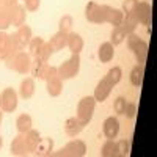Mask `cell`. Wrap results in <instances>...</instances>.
Listing matches in <instances>:
<instances>
[{"instance_id": "1", "label": "cell", "mask_w": 157, "mask_h": 157, "mask_svg": "<svg viewBox=\"0 0 157 157\" xmlns=\"http://www.w3.org/2000/svg\"><path fill=\"white\" fill-rule=\"evenodd\" d=\"M6 68L8 69H13L19 74H27L30 72V66H32V57L30 54H25L24 50H19L16 52L14 55L8 57L6 60Z\"/></svg>"}, {"instance_id": "2", "label": "cell", "mask_w": 157, "mask_h": 157, "mask_svg": "<svg viewBox=\"0 0 157 157\" xmlns=\"http://www.w3.org/2000/svg\"><path fill=\"white\" fill-rule=\"evenodd\" d=\"M127 36V47L134 52V55L137 57V61L145 66L146 58H148V43L145 39H141L135 33H129Z\"/></svg>"}, {"instance_id": "3", "label": "cell", "mask_w": 157, "mask_h": 157, "mask_svg": "<svg viewBox=\"0 0 157 157\" xmlns=\"http://www.w3.org/2000/svg\"><path fill=\"white\" fill-rule=\"evenodd\" d=\"M94 107H96L94 96H85V98H82L80 101H78V104H77V118L85 126L91 121V118H93Z\"/></svg>"}, {"instance_id": "4", "label": "cell", "mask_w": 157, "mask_h": 157, "mask_svg": "<svg viewBox=\"0 0 157 157\" xmlns=\"http://www.w3.org/2000/svg\"><path fill=\"white\" fill-rule=\"evenodd\" d=\"M57 69L61 80H68V78L75 77L80 71V57H78V54H72V57L68 61L61 63Z\"/></svg>"}, {"instance_id": "5", "label": "cell", "mask_w": 157, "mask_h": 157, "mask_svg": "<svg viewBox=\"0 0 157 157\" xmlns=\"http://www.w3.org/2000/svg\"><path fill=\"white\" fill-rule=\"evenodd\" d=\"M44 80L47 82V93L52 96V98H57L61 94L63 91V80L58 75V69L55 66H49V71H47V75Z\"/></svg>"}, {"instance_id": "6", "label": "cell", "mask_w": 157, "mask_h": 157, "mask_svg": "<svg viewBox=\"0 0 157 157\" xmlns=\"http://www.w3.org/2000/svg\"><path fill=\"white\" fill-rule=\"evenodd\" d=\"M86 154V145L82 140H72L68 145H64L55 155L58 157H82Z\"/></svg>"}, {"instance_id": "7", "label": "cell", "mask_w": 157, "mask_h": 157, "mask_svg": "<svg viewBox=\"0 0 157 157\" xmlns=\"http://www.w3.org/2000/svg\"><path fill=\"white\" fill-rule=\"evenodd\" d=\"M105 13H107V5H99L96 2H88L85 8V16L88 22H93V24L105 22Z\"/></svg>"}, {"instance_id": "8", "label": "cell", "mask_w": 157, "mask_h": 157, "mask_svg": "<svg viewBox=\"0 0 157 157\" xmlns=\"http://www.w3.org/2000/svg\"><path fill=\"white\" fill-rule=\"evenodd\" d=\"M21 49L17 47L16 41L11 38V35L5 33L3 30H0V58L6 60L8 57L14 55L16 52H19Z\"/></svg>"}, {"instance_id": "9", "label": "cell", "mask_w": 157, "mask_h": 157, "mask_svg": "<svg viewBox=\"0 0 157 157\" xmlns=\"http://www.w3.org/2000/svg\"><path fill=\"white\" fill-rule=\"evenodd\" d=\"M17 109V93L13 88H5L0 93V110L11 113Z\"/></svg>"}, {"instance_id": "10", "label": "cell", "mask_w": 157, "mask_h": 157, "mask_svg": "<svg viewBox=\"0 0 157 157\" xmlns=\"http://www.w3.org/2000/svg\"><path fill=\"white\" fill-rule=\"evenodd\" d=\"M113 86H115V83L109 78V75L102 77L99 80V83L96 85V88H94V99H96V102H104L110 96Z\"/></svg>"}, {"instance_id": "11", "label": "cell", "mask_w": 157, "mask_h": 157, "mask_svg": "<svg viewBox=\"0 0 157 157\" xmlns=\"http://www.w3.org/2000/svg\"><path fill=\"white\" fill-rule=\"evenodd\" d=\"M11 38L16 41L17 47L22 50L25 46H29V43L32 41V29L29 27V25H21V27H17V32L14 35H11Z\"/></svg>"}, {"instance_id": "12", "label": "cell", "mask_w": 157, "mask_h": 157, "mask_svg": "<svg viewBox=\"0 0 157 157\" xmlns=\"http://www.w3.org/2000/svg\"><path fill=\"white\" fill-rule=\"evenodd\" d=\"M151 5L148 2H140L137 5V11H135V14H137V21L141 24V25H146V27H149L151 25Z\"/></svg>"}, {"instance_id": "13", "label": "cell", "mask_w": 157, "mask_h": 157, "mask_svg": "<svg viewBox=\"0 0 157 157\" xmlns=\"http://www.w3.org/2000/svg\"><path fill=\"white\" fill-rule=\"evenodd\" d=\"M49 66H50V64L47 61H43L41 58L35 57V60L32 61V66H30V72H32L33 77L43 78V80H44L46 75H47V71H49Z\"/></svg>"}, {"instance_id": "14", "label": "cell", "mask_w": 157, "mask_h": 157, "mask_svg": "<svg viewBox=\"0 0 157 157\" xmlns=\"http://www.w3.org/2000/svg\"><path fill=\"white\" fill-rule=\"evenodd\" d=\"M104 135H105V138H116L118 137V132H120V121L116 120L115 116H109L105 121H104Z\"/></svg>"}, {"instance_id": "15", "label": "cell", "mask_w": 157, "mask_h": 157, "mask_svg": "<svg viewBox=\"0 0 157 157\" xmlns=\"http://www.w3.org/2000/svg\"><path fill=\"white\" fill-rule=\"evenodd\" d=\"M29 154L27 143H25V134H19L11 141V155H25Z\"/></svg>"}, {"instance_id": "16", "label": "cell", "mask_w": 157, "mask_h": 157, "mask_svg": "<svg viewBox=\"0 0 157 157\" xmlns=\"http://www.w3.org/2000/svg\"><path fill=\"white\" fill-rule=\"evenodd\" d=\"M83 127H85V124L78 120L77 116H74V118L66 120V123H64V132H66L69 137H77L83 130Z\"/></svg>"}, {"instance_id": "17", "label": "cell", "mask_w": 157, "mask_h": 157, "mask_svg": "<svg viewBox=\"0 0 157 157\" xmlns=\"http://www.w3.org/2000/svg\"><path fill=\"white\" fill-rule=\"evenodd\" d=\"M10 14H11V25L14 27H21L25 24V6L22 5H14L13 8H10Z\"/></svg>"}, {"instance_id": "18", "label": "cell", "mask_w": 157, "mask_h": 157, "mask_svg": "<svg viewBox=\"0 0 157 157\" xmlns=\"http://www.w3.org/2000/svg\"><path fill=\"white\" fill-rule=\"evenodd\" d=\"M137 11V10H135ZM135 11L134 13H126L124 17H123V22H121V29L124 30L126 35L129 33H134L135 29L138 27V21H137V14H135Z\"/></svg>"}, {"instance_id": "19", "label": "cell", "mask_w": 157, "mask_h": 157, "mask_svg": "<svg viewBox=\"0 0 157 157\" xmlns=\"http://www.w3.org/2000/svg\"><path fill=\"white\" fill-rule=\"evenodd\" d=\"M49 44L52 46L54 52H60V50H63L64 47L68 46V33H64V32H60V30H58L54 36L50 38Z\"/></svg>"}, {"instance_id": "20", "label": "cell", "mask_w": 157, "mask_h": 157, "mask_svg": "<svg viewBox=\"0 0 157 157\" xmlns=\"http://www.w3.org/2000/svg\"><path fill=\"white\" fill-rule=\"evenodd\" d=\"M123 17H124V13L118 8H113V6H109L107 5V13H105V22L112 24L113 27L116 25H121L123 22Z\"/></svg>"}, {"instance_id": "21", "label": "cell", "mask_w": 157, "mask_h": 157, "mask_svg": "<svg viewBox=\"0 0 157 157\" xmlns=\"http://www.w3.org/2000/svg\"><path fill=\"white\" fill-rule=\"evenodd\" d=\"M68 47L72 54H80L82 49H83V39L78 33H68Z\"/></svg>"}, {"instance_id": "22", "label": "cell", "mask_w": 157, "mask_h": 157, "mask_svg": "<svg viewBox=\"0 0 157 157\" xmlns=\"http://www.w3.org/2000/svg\"><path fill=\"white\" fill-rule=\"evenodd\" d=\"M52 149H54V140L52 138H41L36 149H35V154L39 155V157H46V155L52 154Z\"/></svg>"}, {"instance_id": "23", "label": "cell", "mask_w": 157, "mask_h": 157, "mask_svg": "<svg viewBox=\"0 0 157 157\" xmlns=\"http://www.w3.org/2000/svg\"><path fill=\"white\" fill-rule=\"evenodd\" d=\"M113 55H115V49H113V44L109 41V43H102L101 47H99V52H98V57L102 63H109L113 60Z\"/></svg>"}, {"instance_id": "24", "label": "cell", "mask_w": 157, "mask_h": 157, "mask_svg": "<svg viewBox=\"0 0 157 157\" xmlns=\"http://www.w3.org/2000/svg\"><path fill=\"white\" fill-rule=\"evenodd\" d=\"M19 94H21V98H24V99H30V98L35 94V80H33L32 77L24 78V80H22L21 88H19Z\"/></svg>"}, {"instance_id": "25", "label": "cell", "mask_w": 157, "mask_h": 157, "mask_svg": "<svg viewBox=\"0 0 157 157\" xmlns=\"http://www.w3.org/2000/svg\"><path fill=\"white\" fill-rule=\"evenodd\" d=\"M143 77H145V66L143 64H137V66L132 68V71H130V83H132L134 86H141L143 83Z\"/></svg>"}, {"instance_id": "26", "label": "cell", "mask_w": 157, "mask_h": 157, "mask_svg": "<svg viewBox=\"0 0 157 157\" xmlns=\"http://www.w3.org/2000/svg\"><path fill=\"white\" fill-rule=\"evenodd\" d=\"M39 140H41V137H39V132L35 129H30L29 132H25V143H27V149L29 152H35L36 146Z\"/></svg>"}, {"instance_id": "27", "label": "cell", "mask_w": 157, "mask_h": 157, "mask_svg": "<svg viewBox=\"0 0 157 157\" xmlns=\"http://www.w3.org/2000/svg\"><path fill=\"white\" fill-rule=\"evenodd\" d=\"M101 155H102V157H116V155H120V152H118V145H116V141L107 138V141L102 145Z\"/></svg>"}, {"instance_id": "28", "label": "cell", "mask_w": 157, "mask_h": 157, "mask_svg": "<svg viewBox=\"0 0 157 157\" xmlns=\"http://www.w3.org/2000/svg\"><path fill=\"white\" fill-rule=\"evenodd\" d=\"M16 127L19 130V134H25L32 129V116L30 115H19V118L16 120Z\"/></svg>"}, {"instance_id": "29", "label": "cell", "mask_w": 157, "mask_h": 157, "mask_svg": "<svg viewBox=\"0 0 157 157\" xmlns=\"http://www.w3.org/2000/svg\"><path fill=\"white\" fill-rule=\"evenodd\" d=\"M11 25V14H10V8L2 5L0 6V30H6Z\"/></svg>"}, {"instance_id": "30", "label": "cell", "mask_w": 157, "mask_h": 157, "mask_svg": "<svg viewBox=\"0 0 157 157\" xmlns=\"http://www.w3.org/2000/svg\"><path fill=\"white\" fill-rule=\"evenodd\" d=\"M124 39H126V33H124V30L121 29V25H116V27H113L110 43H112L113 46H118V44H121Z\"/></svg>"}, {"instance_id": "31", "label": "cell", "mask_w": 157, "mask_h": 157, "mask_svg": "<svg viewBox=\"0 0 157 157\" xmlns=\"http://www.w3.org/2000/svg\"><path fill=\"white\" fill-rule=\"evenodd\" d=\"M46 41H44V39L43 38H32V41L29 43V54H30V57H36L38 55V52H39V49H41L43 47V44H44Z\"/></svg>"}, {"instance_id": "32", "label": "cell", "mask_w": 157, "mask_h": 157, "mask_svg": "<svg viewBox=\"0 0 157 157\" xmlns=\"http://www.w3.org/2000/svg\"><path fill=\"white\" fill-rule=\"evenodd\" d=\"M74 25V21H72V16L69 14H64L61 19H60V24H58V30L60 32H64V33H69L71 29Z\"/></svg>"}, {"instance_id": "33", "label": "cell", "mask_w": 157, "mask_h": 157, "mask_svg": "<svg viewBox=\"0 0 157 157\" xmlns=\"http://www.w3.org/2000/svg\"><path fill=\"white\" fill-rule=\"evenodd\" d=\"M54 54V49H52V46L49 44V43H44L43 44V47L39 49V52H38V58H41L43 61H47L49 58H50V55Z\"/></svg>"}, {"instance_id": "34", "label": "cell", "mask_w": 157, "mask_h": 157, "mask_svg": "<svg viewBox=\"0 0 157 157\" xmlns=\"http://www.w3.org/2000/svg\"><path fill=\"white\" fill-rule=\"evenodd\" d=\"M107 75H109V78L116 85L118 82L121 80V77H123V71H121V68H118V66H115V68H112L109 72H107Z\"/></svg>"}, {"instance_id": "35", "label": "cell", "mask_w": 157, "mask_h": 157, "mask_svg": "<svg viewBox=\"0 0 157 157\" xmlns=\"http://www.w3.org/2000/svg\"><path fill=\"white\" fill-rule=\"evenodd\" d=\"M118 145V152L120 155H129L130 154V140H120Z\"/></svg>"}, {"instance_id": "36", "label": "cell", "mask_w": 157, "mask_h": 157, "mask_svg": "<svg viewBox=\"0 0 157 157\" xmlns=\"http://www.w3.org/2000/svg\"><path fill=\"white\" fill-rule=\"evenodd\" d=\"M126 104H127V101H126L123 96L116 98V101H115V104H113V110H115V113L123 115V113H124V109H126Z\"/></svg>"}, {"instance_id": "37", "label": "cell", "mask_w": 157, "mask_h": 157, "mask_svg": "<svg viewBox=\"0 0 157 157\" xmlns=\"http://www.w3.org/2000/svg\"><path fill=\"white\" fill-rule=\"evenodd\" d=\"M137 5H138L137 0H124L123 2V13L124 14L126 13H134L137 10Z\"/></svg>"}, {"instance_id": "38", "label": "cell", "mask_w": 157, "mask_h": 157, "mask_svg": "<svg viewBox=\"0 0 157 157\" xmlns=\"http://www.w3.org/2000/svg\"><path fill=\"white\" fill-rule=\"evenodd\" d=\"M135 113H137V104H135V102H127L123 115H126L127 118H134Z\"/></svg>"}, {"instance_id": "39", "label": "cell", "mask_w": 157, "mask_h": 157, "mask_svg": "<svg viewBox=\"0 0 157 157\" xmlns=\"http://www.w3.org/2000/svg\"><path fill=\"white\" fill-rule=\"evenodd\" d=\"M41 5V0H25V10L27 11H36Z\"/></svg>"}, {"instance_id": "40", "label": "cell", "mask_w": 157, "mask_h": 157, "mask_svg": "<svg viewBox=\"0 0 157 157\" xmlns=\"http://www.w3.org/2000/svg\"><path fill=\"white\" fill-rule=\"evenodd\" d=\"M2 5H5L8 8H13L14 5H17V0H2Z\"/></svg>"}, {"instance_id": "41", "label": "cell", "mask_w": 157, "mask_h": 157, "mask_svg": "<svg viewBox=\"0 0 157 157\" xmlns=\"http://www.w3.org/2000/svg\"><path fill=\"white\" fill-rule=\"evenodd\" d=\"M0 124H2V110H0Z\"/></svg>"}, {"instance_id": "42", "label": "cell", "mask_w": 157, "mask_h": 157, "mask_svg": "<svg viewBox=\"0 0 157 157\" xmlns=\"http://www.w3.org/2000/svg\"><path fill=\"white\" fill-rule=\"evenodd\" d=\"M2 143H3V141H2V137H0V148H2Z\"/></svg>"}, {"instance_id": "43", "label": "cell", "mask_w": 157, "mask_h": 157, "mask_svg": "<svg viewBox=\"0 0 157 157\" xmlns=\"http://www.w3.org/2000/svg\"><path fill=\"white\" fill-rule=\"evenodd\" d=\"M0 6H2V0H0Z\"/></svg>"}]
</instances>
